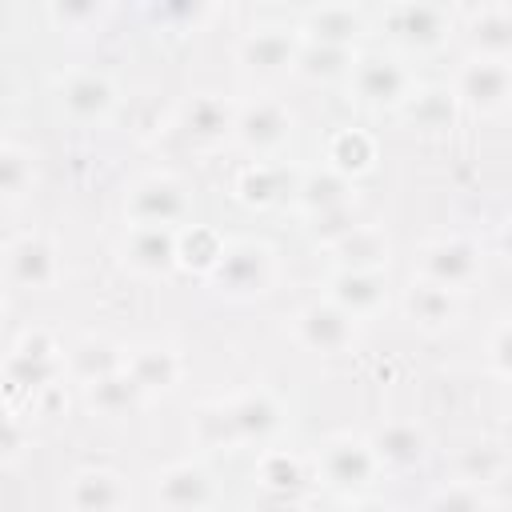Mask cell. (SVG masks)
<instances>
[{"label":"cell","mask_w":512,"mask_h":512,"mask_svg":"<svg viewBox=\"0 0 512 512\" xmlns=\"http://www.w3.org/2000/svg\"><path fill=\"white\" fill-rule=\"evenodd\" d=\"M284 424V412L272 392L248 388L220 404H204L192 416V432L204 448H244V444H268L276 428Z\"/></svg>","instance_id":"cell-1"},{"label":"cell","mask_w":512,"mask_h":512,"mask_svg":"<svg viewBox=\"0 0 512 512\" xmlns=\"http://www.w3.org/2000/svg\"><path fill=\"white\" fill-rule=\"evenodd\" d=\"M68 360H64V348L56 344L52 332L44 328H32L24 332L12 348H8V360H4V384H8V396H40L48 388L60 384Z\"/></svg>","instance_id":"cell-2"},{"label":"cell","mask_w":512,"mask_h":512,"mask_svg":"<svg viewBox=\"0 0 512 512\" xmlns=\"http://www.w3.org/2000/svg\"><path fill=\"white\" fill-rule=\"evenodd\" d=\"M272 272H276V260H272V248L264 240H228L224 244V256L220 264L212 268L208 284L224 296H236V300H248V296H260L268 292L272 284Z\"/></svg>","instance_id":"cell-3"},{"label":"cell","mask_w":512,"mask_h":512,"mask_svg":"<svg viewBox=\"0 0 512 512\" xmlns=\"http://www.w3.org/2000/svg\"><path fill=\"white\" fill-rule=\"evenodd\" d=\"M192 212L188 188L172 172H148L128 188L124 216L128 224H148V228H176Z\"/></svg>","instance_id":"cell-4"},{"label":"cell","mask_w":512,"mask_h":512,"mask_svg":"<svg viewBox=\"0 0 512 512\" xmlns=\"http://www.w3.org/2000/svg\"><path fill=\"white\" fill-rule=\"evenodd\" d=\"M4 276L16 292H48L60 280V248L44 232H20L4 248Z\"/></svg>","instance_id":"cell-5"},{"label":"cell","mask_w":512,"mask_h":512,"mask_svg":"<svg viewBox=\"0 0 512 512\" xmlns=\"http://www.w3.org/2000/svg\"><path fill=\"white\" fill-rule=\"evenodd\" d=\"M480 272H484L480 248L464 236H440V240L420 248V280H428V284H440L448 292H464L480 280Z\"/></svg>","instance_id":"cell-6"},{"label":"cell","mask_w":512,"mask_h":512,"mask_svg":"<svg viewBox=\"0 0 512 512\" xmlns=\"http://www.w3.org/2000/svg\"><path fill=\"white\" fill-rule=\"evenodd\" d=\"M292 336L316 352V356H344L352 344H356V320L332 304L328 296L324 300H312L304 304L296 316H292Z\"/></svg>","instance_id":"cell-7"},{"label":"cell","mask_w":512,"mask_h":512,"mask_svg":"<svg viewBox=\"0 0 512 512\" xmlns=\"http://www.w3.org/2000/svg\"><path fill=\"white\" fill-rule=\"evenodd\" d=\"M316 472L340 488V492H360L364 484H372V476L380 472V460L372 452L368 440L360 436H332L320 444V456H316Z\"/></svg>","instance_id":"cell-8"},{"label":"cell","mask_w":512,"mask_h":512,"mask_svg":"<svg viewBox=\"0 0 512 512\" xmlns=\"http://www.w3.org/2000/svg\"><path fill=\"white\" fill-rule=\"evenodd\" d=\"M452 92H456V100H464L468 108H480V112H496V108L512 104V60L468 56L456 68Z\"/></svg>","instance_id":"cell-9"},{"label":"cell","mask_w":512,"mask_h":512,"mask_svg":"<svg viewBox=\"0 0 512 512\" xmlns=\"http://www.w3.org/2000/svg\"><path fill=\"white\" fill-rule=\"evenodd\" d=\"M348 84H352L356 100L372 104V108H384V104L392 108V104H404V100L416 96L408 68L400 60H392V56H380V52L376 56H360L352 64V72H348Z\"/></svg>","instance_id":"cell-10"},{"label":"cell","mask_w":512,"mask_h":512,"mask_svg":"<svg viewBox=\"0 0 512 512\" xmlns=\"http://www.w3.org/2000/svg\"><path fill=\"white\" fill-rule=\"evenodd\" d=\"M56 100H60L68 120H76V124H104L108 112L116 108V88H112V80L104 72L76 68V72L60 76Z\"/></svg>","instance_id":"cell-11"},{"label":"cell","mask_w":512,"mask_h":512,"mask_svg":"<svg viewBox=\"0 0 512 512\" xmlns=\"http://www.w3.org/2000/svg\"><path fill=\"white\" fill-rule=\"evenodd\" d=\"M292 108L276 96H260L252 104H240V116H236V144L248 148V152H272L280 148L288 136H292Z\"/></svg>","instance_id":"cell-12"},{"label":"cell","mask_w":512,"mask_h":512,"mask_svg":"<svg viewBox=\"0 0 512 512\" xmlns=\"http://www.w3.org/2000/svg\"><path fill=\"white\" fill-rule=\"evenodd\" d=\"M120 256L140 276H168L180 264V232L176 228L128 224V232L120 240Z\"/></svg>","instance_id":"cell-13"},{"label":"cell","mask_w":512,"mask_h":512,"mask_svg":"<svg viewBox=\"0 0 512 512\" xmlns=\"http://www.w3.org/2000/svg\"><path fill=\"white\" fill-rule=\"evenodd\" d=\"M156 500L164 512H204L212 500H216V484L208 476V468L192 464V460H180V464H168L164 472H156Z\"/></svg>","instance_id":"cell-14"},{"label":"cell","mask_w":512,"mask_h":512,"mask_svg":"<svg viewBox=\"0 0 512 512\" xmlns=\"http://www.w3.org/2000/svg\"><path fill=\"white\" fill-rule=\"evenodd\" d=\"M384 28L408 48H436L452 32V12L436 4H392L384 8Z\"/></svg>","instance_id":"cell-15"},{"label":"cell","mask_w":512,"mask_h":512,"mask_svg":"<svg viewBox=\"0 0 512 512\" xmlns=\"http://www.w3.org/2000/svg\"><path fill=\"white\" fill-rule=\"evenodd\" d=\"M236 116H240V108L232 100H224L220 92H196L180 112V128L192 144L212 148V144H224L236 136Z\"/></svg>","instance_id":"cell-16"},{"label":"cell","mask_w":512,"mask_h":512,"mask_svg":"<svg viewBox=\"0 0 512 512\" xmlns=\"http://www.w3.org/2000/svg\"><path fill=\"white\" fill-rule=\"evenodd\" d=\"M64 504H68V512H124L128 484L112 468H100V464L96 468H80V472L68 476Z\"/></svg>","instance_id":"cell-17"},{"label":"cell","mask_w":512,"mask_h":512,"mask_svg":"<svg viewBox=\"0 0 512 512\" xmlns=\"http://www.w3.org/2000/svg\"><path fill=\"white\" fill-rule=\"evenodd\" d=\"M300 48H304V44H300L296 32H288V28H252V32L240 40L236 56H240L244 68L260 72V76H272V72H284V68L296 72Z\"/></svg>","instance_id":"cell-18"},{"label":"cell","mask_w":512,"mask_h":512,"mask_svg":"<svg viewBox=\"0 0 512 512\" xmlns=\"http://www.w3.org/2000/svg\"><path fill=\"white\" fill-rule=\"evenodd\" d=\"M380 468H416L428 456V432L416 420H384L368 436Z\"/></svg>","instance_id":"cell-19"},{"label":"cell","mask_w":512,"mask_h":512,"mask_svg":"<svg viewBox=\"0 0 512 512\" xmlns=\"http://www.w3.org/2000/svg\"><path fill=\"white\" fill-rule=\"evenodd\" d=\"M328 300L340 304L352 320H364V316L380 312V304H384V276L380 272L336 268V276L328 280Z\"/></svg>","instance_id":"cell-20"},{"label":"cell","mask_w":512,"mask_h":512,"mask_svg":"<svg viewBox=\"0 0 512 512\" xmlns=\"http://www.w3.org/2000/svg\"><path fill=\"white\" fill-rule=\"evenodd\" d=\"M404 312L416 328L424 332H444L452 320H456V292L440 288V284H428V280H412L404 288Z\"/></svg>","instance_id":"cell-21"},{"label":"cell","mask_w":512,"mask_h":512,"mask_svg":"<svg viewBox=\"0 0 512 512\" xmlns=\"http://www.w3.org/2000/svg\"><path fill=\"white\" fill-rule=\"evenodd\" d=\"M464 36L476 48V56L512 60V8H500V4L476 8L468 16V32Z\"/></svg>","instance_id":"cell-22"},{"label":"cell","mask_w":512,"mask_h":512,"mask_svg":"<svg viewBox=\"0 0 512 512\" xmlns=\"http://www.w3.org/2000/svg\"><path fill=\"white\" fill-rule=\"evenodd\" d=\"M124 368L136 376V384H140L144 392H168V388L180 380L184 360H180L172 348H164V344H144V348H132V352H128Z\"/></svg>","instance_id":"cell-23"},{"label":"cell","mask_w":512,"mask_h":512,"mask_svg":"<svg viewBox=\"0 0 512 512\" xmlns=\"http://www.w3.org/2000/svg\"><path fill=\"white\" fill-rule=\"evenodd\" d=\"M356 188H352V180L348 176H340L336 168H316V172H308L304 180H300V188H296V196H300V204H304V212L308 216H324V212H336V208H348L356 196H352Z\"/></svg>","instance_id":"cell-24"},{"label":"cell","mask_w":512,"mask_h":512,"mask_svg":"<svg viewBox=\"0 0 512 512\" xmlns=\"http://www.w3.org/2000/svg\"><path fill=\"white\" fill-rule=\"evenodd\" d=\"M144 396H148V392L136 384V376H132L128 368L84 384V404H88V412H100V416H124V412H132Z\"/></svg>","instance_id":"cell-25"},{"label":"cell","mask_w":512,"mask_h":512,"mask_svg":"<svg viewBox=\"0 0 512 512\" xmlns=\"http://www.w3.org/2000/svg\"><path fill=\"white\" fill-rule=\"evenodd\" d=\"M364 28V12L348 8V4H324V8H308L304 12V40L316 44H352V36Z\"/></svg>","instance_id":"cell-26"},{"label":"cell","mask_w":512,"mask_h":512,"mask_svg":"<svg viewBox=\"0 0 512 512\" xmlns=\"http://www.w3.org/2000/svg\"><path fill=\"white\" fill-rule=\"evenodd\" d=\"M332 252L340 256V268L380 272V264L388 260V236H384L376 224H360V228L348 232L340 244H332Z\"/></svg>","instance_id":"cell-27"},{"label":"cell","mask_w":512,"mask_h":512,"mask_svg":"<svg viewBox=\"0 0 512 512\" xmlns=\"http://www.w3.org/2000/svg\"><path fill=\"white\" fill-rule=\"evenodd\" d=\"M376 164V140L368 136V132H360V128H340V132H332V140H328V168H336L340 176H360V172H368Z\"/></svg>","instance_id":"cell-28"},{"label":"cell","mask_w":512,"mask_h":512,"mask_svg":"<svg viewBox=\"0 0 512 512\" xmlns=\"http://www.w3.org/2000/svg\"><path fill=\"white\" fill-rule=\"evenodd\" d=\"M256 480H260L268 492H276V496H296V492L308 484V464H304L296 452H280V448H272V452L260 456V464H256Z\"/></svg>","instance_id":"cell-29"},{"label":"cell","mask_w":512,"mask_h":512,"mask_svg":"<svg viewBox=\"0 0 512 512\" xmlns=\"http://www.w3.org/2000/svg\"><path fill=\"white\" fill-rule=\"evenodd\" d=\"M356 64L352 48L344 44H316V40H304L300 56H296V72L304 80H336V76H348Z\"/></svg>","instance_id":"cell-30"},{"label":"cell","mask_w":512,"mask_h":512,"mask_svg":"<svg viewBox=\"0 0 512 512\" xmlns=\"http://www.w3.org/2000/svg\"><path fill=\"white\" fill-rule=\"evenodd\" d=\"M32 148H24L20 140H4L0 144V188L8 204H20L32 184H36V164H32Z\"/></svg>","instance_id":"cell-31"},{"label":"cell","mask_w":512,"mask_h":512,"mask_svg":"<svg viewBox=\"0 0 512 512\" xmlns=\"http://www.w3.org/2000/svg\"><path fill=\"white\" fill-rule=\"evenodd\" d=\"M224 244H228V240H220L212 228L192 224V228L180 232V264L192 268V272H200V276H212V268H216L220 256H224Z\"/></svg>","instance_id":"cell-32"},{"label":"cell","mask_w":512,"mask_h":512,"mask_svg":"<svg viewBox=\"0 0 512 512\" xmlns=\"http://www.w3.org/2000/svg\"><path fill=\"white\" fill-rule=\"evenodd\" d=\"M124 360H128V352H120L116 344H104V340H84L76 352H72V372L80 376V384H92V380H100V376H112V372H120L124 368Z\"/></svg>","instance_id":"cell-33"},{"label":"cell","mask_w":512,"mask_h":512,"mask_svg":"<svg viewBox=\"0 0 512 512\" xmlns=\"http://www.w3.org/2000/svg\"><path fill=\"white\" fill-rule=\"evenodd\" d=\"M280 192H284V172H280L276 164L256 160V164L240 168V176H236V196H240L244 204L268 208V204H272Z\"/></svg>","instance_id":"cell-34"},{"label":"cell","mask_w":512,"mask_h":512,"mask_svg":"<svg viewBox=\"0 0 512 512\" xmlns=\"http://www.w3.org/2000/svg\"><path fill=\"white\" fill-rule=\"evenodd\" d=\"M508 464H512V460H508L496 444H468V448L456 456V480H468V484H496Z\"/></svg>","instance_id":"cell-35"},{"label":"cell","mask_w":512,"mask_h":512,"mask_svg":"<svg viewBox=\"0 0 512 512\" xmlns=\"http://www.w3.org/2000/svg\"><path fill=\"white\" fill-rule=\"evenodd\" d=\"M456 116V92L452 88H432L412 96V120L420 128H448Z\"/></svg>","instance_id":"cell-36"},{"label":"cell","mask_w":512,"mask_h":512,"mask_svg":"<svg viewBox=\"0 0 512 512\" xmlns=\"http://www.w3.org/2000/svg\"><path fill=\"white\" fill-rule=\"evenodd\" d=\"M428 512H488V496L480 492V484L452 480L432 496Z\"/></svg>","instance_id":"cell-37"},{"label":"cell","mask_w":512,"mask_h":512,"mask_svg":"<svg viewBox=\"0 0 512 512\" xmlns=\"http://www.w3.org/2000/svg\"><path fill=\"white\" fill-rule=\"evenodd\" d=\"M360 220H356V204L348 208H336V212H324V216H312V240H320L324 248L340 244L348 232H356Z\"/></svg>","instance_id":"cell-38"},{"label":"cell","mask_w":512,"mask_h":512,"mask_svg":"<svg viewBox=\"0 0 512 512\" xmlns=\"http://www.w3.org/2000/svg\"><path fill=\"white\" fill-rule=\"evenodd\" d=\"M48 16L56 20V24H64V28H76V24H96L100 16H104V8L100 4H52L48 8Z\"/></svg>","instance_id":"cell-39"},{"label":"cell","mask_w":512,"mask_h":512,"mask_svg":"<svg viewBox=\"0 0 512 512\" xmlns=\"http://www.w3.org/2000/svg\"><path fill=\"white\" fill-rule=\"evenodd\" d=\"M488 364L500 376H512V320L492 332V340H488Z\"/></svg>","instance_id":"cell-40"},{"label":"cell","mask_w":512,"mask_h":512,"mask_svg":"<svg viewBox=\"0 0 512 512\" xmlns=\"http://www.w3.org/2000/svg\"><path fill=\"white\" fill-rule=\"evenodd\" d=\"M20 452H24V428H20V416L12 412L8 416V432H4V464L12 468L20 460Z\"/></svg>","instance_id":"cell-41"},{"label":"cell","mask_w":512,"mask_h":512,"mask_svg":"<svg viewBox=\"0 0 512 512\" xmlns=\"http://www.w3.org/2000/svg\"><path fill=\"white\" fill-rule=\"evenodd\" d=\"M348 512H400V508H396V504H388V500L364 496V500H352V504H348Z\"/></svg>","instance_id":"cell-42"},{"label":"cell","mask_w":512,"mask_h":512,"mask_svg":"<svg viewBox=\"0 0 512 512\" xmlns=\"http://www.w3.org/2000/svg\"><path fill=\"white\" fill-rule=\"evenodd\" d=\"M492 488H496V496H500L504 504H512V464H508V468L500 472V480H496Z\"/></svg>","instance_id":"cell-43"},{"label":"cell","mask_w":512,"mask_h":512,"mask_svg":"<svg viewBox=\"0 0 512 512\" xmlns=\"http://www.w3.org/2000/svg\"><path fill=\"white\" fill-rule=\"evenodd\" d=\"M500 256L512 264V216L500 224Z\"/></svg>","instance_id":"cell-44"},{"label":"cell","mask_w":512,"mask_h":512,"mask_svg":"<svg viewBox=\"0 0 512 512\" xmlns=\"http://www.w3.org/2000/svg\"><path fill=\"white\" fill-rule=\"evenodd\" d=\"M508 108H512V104H508Z\"/></svg>","instance_id":"cell-45"}]
</instances>
